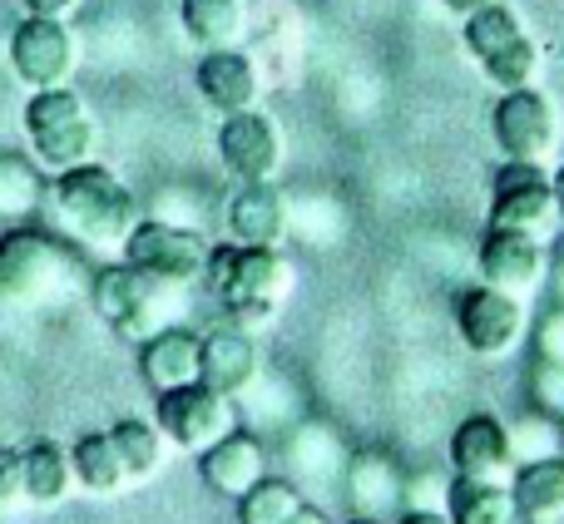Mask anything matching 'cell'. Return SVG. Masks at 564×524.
<instances>
[{
	"mask_svg": "<svg viewBox=\"0 0 564 524\" xmlns=\"http://www.w3.org/2000/svg\"><path fill=\"white\" fill-rule=\"evenodd\" d=\"M204 282H208V292L224 302V312L234 317V327L268 331L273 317H278V307L288 302L292 268L282 262L278 248L228 243V248H214V253H208Z\"/></svg>",
	"mask_w": 564,
	"mask_h": 524,
	"instance_id": "cell-1",
	"label": "cell"
},
{
	"mask_svg": "<svg viewBox=\"0 0 564 524\" xmlns=\"http://www.w3.org/2000/svg\"><path fill=\"white\" fill-rule=\"evenodd\" d=\"M50 194H55L59 218H65V228L79 243L119 248V253H124L129 233H134V223H139V204H134V194L119 184V174H109L105 164L89 159V164L55 174Z\"/></svg>",
	"mask_w": 564,
	"mask_h": 524,
	"instance_id": "cell-2",
	"label": "cell"
},
{
	"mask_svg": "<svg viewBox=\"0 0 564 524\" xmlns=\"http://www.w3.org/2000/svg\"><path fill=\"white\" fill-rule=\"evenodd\" d=\"M25 139L45 174H65V168H79L99 154V124H95V114H89V105L69 85L30 89Z\"/></svg>",
	"mask_w": 564,
	"mask_h": 524,
	"instance_id": "cell-3",
	"label": "cell"
},
{
	"mask_svg": "<svg viewBox=\"0 0 564 524\" xmlns=\"http://www.w3.org/2000/svg\"><path fill=\"white\" fill-rule=\"evenodd\" d=\"M184 287H169V282L139 272L134 262H109L89 277V302L95 312L115 327V337L139 341L144 347L154 331L169 327V307H178Z\"/></svg>",
	"mask_w": 564,
	"mask_h": 524,
	"instance_id": "cell-4",
	"label": "cell"
},
{
	"mask_svg": "<svg viewBox=\"0 0 564 524\" xmlns=\"http://www.w3.org/2000/svg\"><path fill=\"white\" fill-rule=\"evenodd\" d=\"M75 277V253L40 228L0 233V302L6 307H40L59 297Z\"/></svg>",
	"mask_w": 564,
	"mask_h": 524,
	"instance_id": "cell-5",
	"label": "cell"
},
{
	"mask_svg": "<svg viewBox=\"0 0 564 524\" xmlns=\"http://www.w3.org/2000/svg\"><path fill=\"white\" fill-rule=\"evenodd\" d=\"M208 238L194 228L164 223V218H139L134 233L124 243V262H134L139 272L169 282V287H194L208 272Z\"/></svg>",
	"mask_w": 564,
	"mask_h": 524,
	"instance_id": "cell-6",
	"label": "cell"
},
{
	"mask_svg": "<svg viewBox=\"0 0 564 524\" xmlns=\"http://www.w3.org/2000/svg\"><path fill=\"white\" fill-rule=\"evenodd\" d=\"M159 430H164L169 446L188 450V456H204V450H214L218 440H228L238 430V406L234 396L194 381V386H178L159 396Z\"/></svg>",
	"mask_w": 564,
	"mask_h": 524,
	"instance_id": "cell-7",
	"label": "cell"
},
{
	"mask_svg": "<svg viewBox=\"0 0 564 524\" xmlns=\"http://www.w3.org/2000/svg\"><path fill=\"white\" fill-rule=\"evenodd\" d=\"M490 134L510 164H550L560 149V114L535 85L506 89L490 114Z\"/></svg>",
	"mask_w": 564,
	"mask_h": 524,
	"instance_id": "cell-8",
	"label": "cell"
},
{
	"mask_svg": "<svg viewBox=\"0 0 564 524\" xmlns=\"http://www.w3.org/2000/svg\"><path fill=\"white\" fill-rule=\"evenodd\" d=\"M490 228H516V233L555 238L560 233V204H555V178L545 164H510L496 174L490 188Z\"/></svg>",
	"mask_w": 564,
	"mask_h": 524,
	"instance_id": "cell-9",
	"label": "cell"
},
{
	"mask_svg": "<svg viewBox=\"0 0 564 524\" xmlns=\"http://www.w3.org/2000/svg\"><path fill=\"white\" fill-rule=\"evenodd\" d=\"M79 65V45L69 20H50V15H25L10 30V69L20 85L30 89H59L69 85Z\"/></svg>",
	"mask_w": 564,
	"mask_h": 524,
	"instance_id": "cell-10",
	"label": "cell"
},
{
	"mask_svg": "<svg viewBox=\"0 0 564 524\" xmlns=\"http://www.w3.org/2000/svg\"><path fill=\"white\" fill-rule=\"evenodd\" d=\"M456 331L480 361H506L525 341V307L500 287H466L456 302Z\"/></svg>",
	"mask_w": 564,
	"mask_h": 524,
	"instance_id": "cell-11",
	"label": "cell"
},
{
	"mask_svg": "<svg viewBox=\"0 0 564 524\" xmlns=\"http://www.w3.org/2000/svg\"><path fill=\"white\" fill-rule=\"evenodd\" d=\"M476 262L486 287H500L525 302L550 272V243L535 233H516V228H486Z\"/></svg>",
	"mask_w": 564,
	"mask_h": 524,
	"instance_id": "cell-12",
	"label": "cell"
},
{
	"mask_svg": "<svg viewBox=\"0 0 564 524\" xmlns=\"http://www.w3.org/2000/svg\"><path fill=\"white\" fill-rule=\"evenodd\" d=\"M218 159L238 184H273L282 168V129L258 109L228 114L218 129Z\"/></svg>",
	"mask_w": 564,
	"mask_h": 524,
	"instance_id": "cell-13",
	"label": "cell"
},
{
	"mask_svg": "<svg viewBox=\"0 0 564 524\" xmlns=\"http://www.w3.org/2000/svg\"><path fill=\"white\" fill-rule=\"evenodd\" d=\"M451 470L456 480H476V485H510L516 480L510 430L496 416H466L451 430Z\"/></svg>",
	"mask_w": 564,
	"mask_h": 524,
	"instance_id": "cell-14",
	"label": "cell"
},
{
	"mask_svg": "<svg viewBox=\"0 0 564 524\" xmlns=\"http://www.w3.org/2000/svg\"><path fill=\"white\" fill-rule=\"evenodd\" d=\"M194 85L204 95V105L214 114H243V109H258L263 99V75H258L253 55L243 45H228V50H204L194 69Z\"/></svg>",
	"mask_w": 564,
	"mask_h": 524,
	"instance_id": "cell-15",
	"label": "cell"
},
{
	"mask_svg": "<svg viewBox=\"0 0 564 524\" xmlns=\"http://www.w3.org/2000/svg\"><path fill=\"white\" fill-rule=\"evenodd\" d=\"M347 495L357 520H381L397 524V515L406 510V476L387 450H361L347 466Z\"/></svg>",
	"mask_w": 564,
	"mask_h": 524,
	"instance_id": "cell-16",
	"label": "cell"
},
{
	"mask_svg": "<svg viewBox=\"0 0 564 524\" xmlns=\"http://www.w3.org/2000/svg\"><path fill=\"white\" fill-rule=\"evenodd\" d=\"M228 238L243 248H278L288 233V198L278 184H238L224 208Z\"/></svg>",
	"mask_w": 564,
	"mask_h": 524,
	"instance_id": "cell-17",
	"label": "cell"
},
{
	"mask_svg": "<svg viewBox=\"0 0 564 524\" xmlns=\"http://www.w3.org/2000/svg\"><path fill=\"white\" fill-rule=\"evenodd\" d=\"M198 381L224 396H243L258 381V347L243 327H218L198 347Z\"/></svg>",
	"mask_w": 564,
	"mask_h": 524,
	"instance_id": "cell-18",
	"label": "cell"
},
{
	"mask_svg": "<svg viewBox=\"0 0 564 524\" xmlns=\"http://www.w3.org/2000/svg\"><path fill=\"white\" fill-rule=\"evenodd\" d=\"M198 470H204V480L218 490V495L238 505V500H243L258 480H268V450H263V440H258V436L234 430L228 440H218L214 450H204V456H198Z\"/></svg>",
	"mask_w": 564,
	"mask_h": 524,
	"instance_id": "cell-19",
	"label": "cell"
},
{
	"mask_svg": "<svg viewBox=\"0 0 564 524\" xmlns=\"http://www.w3.org/2000/svg\"><path fill=\"white\" fill-rule=\"evenodd\" d=\"M198 347H204V337H194V331H184V327L154 331V337L139 347V376H144V386L154 391V396L178 391V386H194L198 381Z\"/></svg>",
	"mask_w": 564,
	"mask_h": 524,
	"instance_id": "cell-20",
	"label": "cell"
},
{
	"mask_svg": "<svg viewBox=\"0 0 564 524\" xmlns=\"http://www.w3.org/2000/svg\"><path fill=\"white\" fill-rule=\"evenodd\" d=\"M178 25L198 50L243 45L248 35V0H178Z\"/></svg>",
	"mask_w": 564,
	"mask_h": 524,
	"instance_id": "cell-21",
	"label": "cell"
},
{
	"mask_svg": "<svg viewBox=\"0 0 564 524\" xmlns=\"http://www.w3.org/2000/svg\"><path fill=\"white\" fill-rule=\"evenodd\" d=\"M510 495H516L525 524H560L564 520V456L520 466L516 480H510Z\"/></svg>",
	"mask_w": 564,
	"mask_h": 524,
	"instance_id": "cell-22",
	"label": "cell"
},
{
	"mask_svg": "<svg viewBox=\"0 0 564 524\" xmlns=\"http://www.w3.org/2000/svg\"><path fill=\"white\" fill-rule=\"evenodd\" d=\"M75 490V466H69V450L55 440H30L25 446V500L40 510H55L69 500Z\"/></svg>",
	"mask_w": 564,
	"mask_h": 524,
	"instance_id": "cell-23",
	"label": "cell"
},
{
	"mask_svg": "<svg viewBox=\"0 0 564 524\" xmlns=\"http://www.w3.org/2000/svg\"><path fill=\"white\" fill-rule=\"evenodd\" d=\"M69 466H75V485L89 495H119L129 485L124 460H119L109 430H85V436L69 446Z\"/></svg>",
	"mask_w": 564,
	"mask_h": 524,
	"instance_id": "cell-24",
	"label": "cell"
},
{
	"mask_svg": "<svg viewBox=\"0 0 564 524\" xmlns=\"http://www.w3.org/2000/svg\"><path fill=\"white\" fill-rule=\"evenodd\" d=\"M451 524H525L510 485H476V480H456L451 485Z\"/></svg>",
	"mask_w": 564,
	"mask_h": 524,
	"instance_id": "cell-25",
	"label": "cell"
},
{
	"mask_svg": "<svg viewBox=\"0 0 564 524\" xmlns=\"http://www.w3.org/2000/svg\"><path fill=\"white\" fill-rule=\"evenodd\" d=\"M520 35H525L520 15L510 6H500V0H490V6H480L476 15L460 20V40H466V55L476 59V65H486L490 55H500L506 45H516Z\"/></svg>",
	"mask_w": 564,
	"mask_h": 524,
	"instance_id": "cell-26",
	"label": "cell"
},
{
	"mask_svg": "<svg viewBox=\"0 0 564 524\" xmlns=\"http://www.w3.org/2000/svg\"><path fill=\"white\" fill-rule=\"evenodd\" d=\"M45 198V174L40 164L20 154H0V223H25Z\"/></svg>",
	"mask_w": 564,
	"mask_h": 524,
	"instance_id": "cell-27",
	"label": "cell"
},
{
	"mask_svg": "<svg viewBox=\"0 0 564 524\" xmlns=\"http://www.w3.org/2000/svg\"><path fill=\"white\" fill-rule=\"evenodd\" d=\"M109 440H115L119 460H124V476L129 480H149L159 466H164V430L149 426V421L124 416L119 426H109Z\"/></svg>",
	"mask_w": 564,
	"mask_h": 524,
	"instance_id": "cell-28",
	"label": "cell"
},
{
	"mask_svg": "<svg viewBox=\"0 0 564 524\" xmlns=\"http://www.w3.org/2000/svg\"><path fill=\"white\" fill-rule=\"evenodd\" d=\"M506 430H510V450H516V470L535 466V460H560L564 456V421L545 416V411H535V406Z\"/></svg>",
	"mask_w": 564,
	"mask_h": 524,
	"instance_id": "cell-29",
	"label": "cell"
},
{
	"mask_svg": "<svg viewBox=\"0 0 564 524\" xmlns=\"http://www.w3.org/2000/svg\"><path fill=\"white\" fill-rule=\"evenodd\" d=\"M302 505H307V500H302V490L292 485V480L268 476L238 500V524H288Z\"/></svg>",
	"mask_w": 564,
	"mask_h": 524,
	"instance_id": "cell-30",
	"label": "cell"
},
{
	"mask_svg": "<svg viewBox=\"0 0 564 524\" xmlns=\"http://www.w3.org/2000/svg\"><path fill=\"white\" fill-rule=\"evenodd\" d=\"M486 79L506 95V89H530V85H540V69H545V50L535 45L530 35H520L516 45H506L500 55H490L486 65Z\"/></svg>",
	"mask_w": 564,
	"mask_h": 524,
	"instance_id": "cell-31",
	"label": "cell"
},
{
	"mask_svg": "<svg viewBox=\"0 0 564 524\" xmlns=\"http://www.w3.org/2000/svg\"><path fill=\"white\" fill-rule=\"evenodd\" d=\"M530 406L564 421V361L540 357L535 367H530Z\"/></svg>",
	"mask_w": 564,
	"mask_h": 524,
	"instance_id": "cell-32",
	"label": "cell"
},
{
	"mask_svg": "<svg viewBox=\"0 0 564 524\" xmlns=\"http://www.w3.org/2000/svg\"><path fill=\"white\" fill-rule=\"evenodd\" d=\"M30 505L25 500V450L0 446V510Z\"/></svg>",
	"mask_w": 564,
	"mask_h": 524,
	"instance_id": "cell-33",
	"label": "cell"
},
{
	"mask_svg": "<svg viewBox=\"0 0 564 524\" xmlns=\"http://www.w3.org/2000/svg\"><path fill=\"white\" fill-rule=\"evenodd\" d=\"M451 505V480L441 476H411L406 480V510H446Z\"/></svg>",
	"mask_w": 564,
	"mask_h": 524,
	"instance_id": "cell-34",
	"label": "cell"
},
{
	"mask_svg": "<svg viewBox=\"0 0 564 524\" xmlns=\"http://www.w3.org/2000/svg\"><path fill=\"white\" fill-rule=\"evenodd\" d=\"M535 357L564 361V307H555V302H550V312L535 321Z\"/></svg>",
	"mask_w": 564,
	"mask_h": 524,
	"instance_id": "cell-35",
	"label": "cell"
},
{
	"mask_svg": "<svg viewBox=\"0 0 564 524\" xmlns=\"http://www.w3.org/2000/svg\"><path fill=\"white\" fill-rule=\"evenodd\" d=\"M25 15H50V20H69L79 10V0H20Z\"/></svg>",
	"mask_w": 564,
	"mask_h": 524,
	"instance_id": "cell-36",
	"label": "cell"
},
{
	"mask_svg": "<svg viewBox=\"0 0 564 524\" xmlns=\"http://www.w3.org/2000/svg\"><path fill=\"white\" fill-rule=\"evenodd\" d=\"M545 282H550V302H555V307H564V248H560L555 258H550Z\"/></svg>",
	"mask_w": 564,
	"mask_h": 524,
	"instance_id": "cell-37",
	"label": "cell"
},
{
	"mask_svg": "<svg viewBox=\"0 0 564 524\" xmlns=\"http://www.w3.org/2000/svg\"><path fill=\"white\" fill-rule=\"evenodd\" d=\"M397 524H451V510H401Z\"/></svg>",
	"mask_w": 564,
	"mask_h": 524,
	"instance_id": "cell-38",
	"label": "cell"
},
{
	"mask_svg": "<svg viewBox=\"0 0 564 524\" xmlns=\"http://www.w3.org/2000/svg\"><path fill=\"white\" fill-rule=\"evenodd\" d=\"M436 6H441V10H451L456 20H466V15H476L480 6H490V0H436Z\"/></svg>",
	"mask_w": 564,
	"mask_h": 524,
	"instance_id": "cell-39",
	"label": "cell"
},
{
	"mask_svg": "<svg viewBox=\"0 0 564 524\" xmlns=\"http://www.w3.org/2000/svg\"><path fill=\"white\" fill-rule=\"evenodd\" d=\"M288 524H332V520H327V515H322V510H317V505H302V510H297V515H292Z\"/></svg>",
	"mask_w": 564,
	"mask_h": 524,
	"instance_id": "cell-40",
	"label": "cell"
},
{
	"mask_svg": "<svg viewBox=\"0 0 564 524\" xmlns=\"http://www.w3.org/2000/svg\"><path fill=\"white\" fill-rule=\"evenodd\" d=\"M550 178H555V204H560V228H564V164Z\"/></svg>",
	"mask_w": 564,
	"mask_h": 524,
	"instance_id": "cell-41",
	"label": "cell"
},
{
	"mask_svg": "<svg viewBox=\"0 0 564 524\" xmlns=\"http://www.w3.org/2000/svg\"><path fill=\"white\" fill-rule=\"evenodd\" d=\"M357 524H381V520H357Z\"/></svg>",
	"mask_w": 564,
	"mask_h": 524,
	"instance_id": "cell-42",
	"label": "cell"
}]
</instances>
